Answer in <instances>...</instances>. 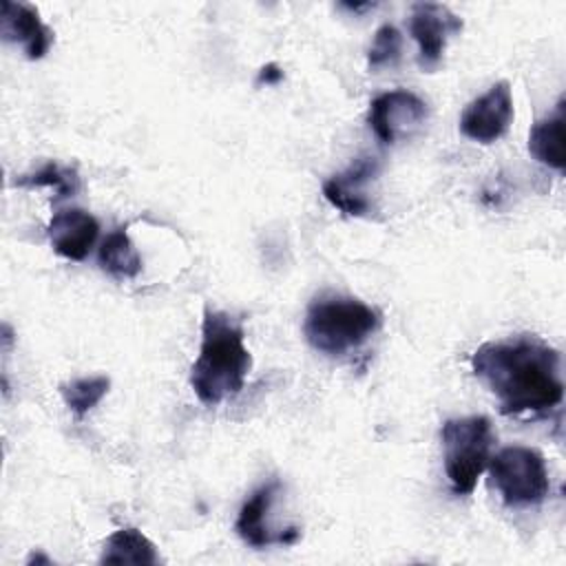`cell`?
I'll list each match as a JSON object with an SVG mask.
<instances>
[{"mask_svg": "<svg viewBox=\"0 0 566 566\" xmlns=\"http://www.w3.org/2000/svg\"><path fill=\"white\" fill-rule=\"evenodd\" d=\"M102 564H133V566H155L159 564V555L155 544L135 526H124L111 533L104 542Z\"/></svg>", "mask_w": 566, "mask_h": 566, "instance_id": "4fadbf2b", "label": "cell"}, {"mask_svg": "<svg viewBox=\"0 0 566 566\" xmlns=\"http://www.w3.org/2000/svg\"><path fill=\"white\" fill-rule=\"evenodd\" d=\"M471 367L504 416L548 413L564 398L562 356L537 336L482 343L471 356Z\"/></svg>", "mask_w": 566, "mask_h": 566, "instance_id": "6da1fadb", "label": "cell"}, {"mask_svg": "<svg viewBox=\"0 0 566 566\" xmlns=\"http://www.w3.org/2000/svg\"><path fill=\"white\" fill-rule=\"evenodd\" d=\"M528 153L553 170H564V102L559 99L553 115L533 124L528 133Z\"/></svg>", "mask_w": 566, "mask_h": 566, "instance_id": "5bb4252c", "label": "cell"}, {"mask_svg": "<svg viewBox=\"0 0 566 566\" xmlns=\"http://www.w3.org/2000/svg\"><path fill=\"white\" fill-rule=\"evenodd\" d=\"M0 35L24 49L29 60H40L53 44V31L42 22L40 11L29 2L2 0Z\"/></svg>", "mask_w": 566, "mask_h": 566, "instance_id": "30bf717a", "label": "cell"}, {"mask_svg": "<svg viewBox=\"0 0 566 566\" xmlns=\"http://www.w3.org/2000/svg\"><path fill=\"white\" fill-rule=\"evenodd\" d=\"M513 122V95L509 82L493 84L467 104L460 115V133L478 144L497 142Z\"/></svg>", "mask_w": 566, "mask_h": 566, "instance_id": "ba28073f", "label": "cell"}, {"mask_svg": "<svg viewBox=\"0 0 566 566\" xmlns=\"http://www.w3.org/2000/svg\"><path fill=\"white\" fill-rule=\"evenodd\" d=\"M283 80V71L276 66V64H268V66H263L261 71H259V82L263 84H276V82H281Z\"/></svg>", "mask_w": 566, "mask_h": 566, "instance_id": "d6986e66", "label": "cell"}, {"mask_svg": "<svg viewBox=\"0 0 566 566\" xmlns=\"http://www.w3.org/2000/svg\"><path fill=\"white\" fill-rule=\"evenodd\" d=\"M15 186H40V188H53L55 190V197L57 199H64V197H73L77 190H80V177L73 168L69 166H60L55 161L38 168L35 172L31 175H22L15 179Z\"/></svg>", "mask_w": 566, "mask_h": 566, "instance_id": "e0dca14e", "label": "cell"}, {"mask_svg": "<svg viewBox=\"0 0 566 566\" xmlns=\"http://www.w3.org/2000/svg\"><path fill=\"white\" fill-rule=\"evenodd\" d=\"M108 387H111V380L106 376H86V378L62 382L60 396L69 407V411L82 418L108 394Z\"/></svg>", "mask_w": 566, "mask_h": 566, "instance_id": "2e32d148", "label": "cell"}, {"mask_svg": "<svg viewBox=\"0 0 566 566\" xmlns=\"http://www.w3.org/2000/svg\"><path fill=\"white\" fill-rule=\"evenodd\" d=\"M46 234L55 254L69 261H84L97 241L99 223L82 208H64L51 217Z\"/></svg>", "mask_w": 566, "mask_h": 566, "instance_id": "8fae6325", "label": "cell"}, {"mask_svg": "<svg viewBox=\"0 0 566 566\" xmlns=\"http://www.w3.org/2000/svg\"><path fill=\"white\" fill-rule=\"evenodd\" d=\"M462 31V20L440 2H418L411 7L409 33L418 44V64L436 69L442 62L447 42Z\"/></svg>", "mask_w": 566, "mask_h": 566, "instance_id": "52a82bcc", "label": "cell"}, {"mask_svg": "<svg viewBox=\"0 0 566 566\" xmlns=\"http://www.w3.org/2000/svg\"><path fill=\"white\" fill-rule=\"evenodd\" d=\"M486 469L502 502L511 509L535 506L551 491L546 460L537 449L522 444L504 447L491 455Z\"/></svg>", "mask_w": 566, "mask_h": 566, "instance_id": "5b68a950", "label": "cell"}, {"mask_svg": "<svg viewBox=\"0 0 566 566\" xmlns=\"http://www.w3.org/2000/svg\"><path fill=\"white\" fill-rule=\"evenodd\" d=\"M279 491V482L270 480L265 484H261L241 506L237 522H234V531L237 535L254 546V548H265L270 544H283V533H276L270 528L268 524V515L272 509V502L276 497Z\"/></svg>", "mask_w": 566, "mask_h": 566, "instance_id": "7c38bea8", "label": "cell"}, {"mask_svg": "<svg viewBox=\"0 0 566 566\" xmlns=\"http://www.w3.org/2000/svg\"><path fill=\"white\" fill-rule=\"evenodd\" d=\"M442 462L455 495L475 491L480 475L489 467L495 433L486 416L451 418L440 429Z\"/></svg>", "mask_w": 566, "mask_h": 566, "instance_id": "277c9868", "label": "cell"}, {"mask_svg": "<svg viewBox=\"0 0 566 566\" xmlns=\"http://www.w3.org/2000/svg\"><path fill=\"white\" fill-rule=\"evenodd\" d=\"M252 369L241 323L228 312L208 310L201 323L199 354L190 367V387L206 407L237 396Z\"/></svg>", "mask_w": 566, "mask_h": 566, "instance_id": "7a4b0ae2", "label": "cell"}, {"mask_svg": "<svg viewBox=\"0 0 566 566\" xmlns=\"http://www.w3.org/2000/svg\"><path fill=\"white\" fill-rule=\"evenodd\" d=\"M402 49V35L394 24H382L371 40V46L367 51V64L371 71L391 66L400 60Z\"/></svg>", "mask_w": 566, "mask_h": 566, "instance_id": "ac0fdd59", "label": "cell"}, {"mask_svg": "<svg viewBox=\"0 0 566 566\" xmlns=\"http://www.w3.org/2000/svg\"><path fill=\"white\" fill-rule=\"evenodd\" d=\"M380 327V314L360 298L323 294L305 312V340L325 356H345L358 349Z\"/></svg>", "mask_w": 566, "mask_h": 566, "instance_id": "3957f363", "label": "cell"}, {"mask_svg": "<svg viewBox=\"0 0 566 566\" xmlns=\"http://www.w3.org/2000/svg\"><path fill=\"white\" fill-rule=\"evenodd\" d=\"M99 268L115 279H135L142 272V256L126 228H117L99 245Z\"/></svg>", "mask_w": 566, "mask_h": 566, "instance_id": "9a60e30c", "label": "cell"}, {"mask_svg": "<svg viewBox=\"0 0 566 566\" xmlns=\"http://www.w3.org/2000/svg\"><path fill=\"white\" fill-rule=\"evenodd\" d=\"M376 157H358L343 172L332 175L323 181V197L347 217H365L371 210L367 197V184L378 175Z\"/></svg>", "mask_w": 566, "mask_h": 566, "instance_id": "9c48e42d", "label": "cell"}, {"mask_svg": "<svg viewBox=\"0 0 566 566\" xmlns=\"http://www.w3.org/2000/svg\"><path fill=\"white\" fill-rule=\"evenodd\" d=\"M38 564V562H44V564H51V559L49 557H44V555H33V557H29V564Z\"/></svg>", "mask_w": 566, "mask_h": 566, "instance_id": "ffe728a7", "label": "cell"}, {"mask_svg": "<svg viewBox=\"0 0 566 566\" xmlns=\"http://www.w3.org/2000/svg\"><path fill=\"white\" fill-rule=\"evenodd\" d=\"M427 102L407 88H394L376 95L367 111V124L376 139L385 146H391L398 139L416 133L427 122Z\"/></svg>", "mask_w": 566, "mask_h": 566, "instance_id": "8992f818", "label": "cell"}]
</instances>
